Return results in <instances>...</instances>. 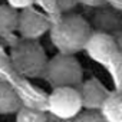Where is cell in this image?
Returning <instances> with one entry per match:
<instances>
[{
	"label": "cell",
	"mask_w": 122,
	"mask_h": 122,
	"mask_svg": "<svg viewBox=\"0 0 122 122\" xmlns=\"http://www.w3.org/2000/svg\"><path fill=\"white\" fill-rule=\"evenodd\" d=\"M106 3L109 6H112V7H115V9L122 12V0H106Z\"/></svg>",
	"instance_id": "obj_20"
},
{
	"label": "cell",
	"mask_w": 122,
	"mask_h": 122,
	"mask_svg": "<svg viewBox=\"0 0 122 122\" xmlns=\"http://www.w3.org/2000/svg\"><path fill=\"white\" fill-rule=\"evenodd\" d=\"M83 50H86V53L91 59L96 60V62H99L102 65H106L119 52L113 35L99 32V30H92L89 39L86 40Z\"/></svg>",
	"instance_id": "obj_6"
},
{
	"label": "cell",
	"mask_w": 122,
	"mask_h": 122,
	"mask_svg": "<svg viewBox=\"0 0 122 122\" xmlns=\"http://www.w3.org/2000/svg\"><path fill=\"white\" fill-rule=\"evenodd\" d=\"M7 5H10L12 7L20 10V9L33 6V5H35V0H7Z\"/></svg>",
	"instance_id": "obj_17"
},
{
	"label": "cell",
	"mask_w": 122,
	"mask_h": 122,
	"mask_svg": "<svg viewBox=\"0 0 122 122\" xmlns=\"http://www.w3.org/2000/svg\"><path fill=\"white\" fill-rule=\"evenodd\" d=\"M113 37H115V42H116L118 50H119V52H122V30H119L118 33H115V35H113Z\"/></svg>",
	"instance_id": "obj_19"
},
{
	"label": "cell",
	"mask_w": 122,
	"mask_h": 122,
	"mask_svg": "<svg viewBox=\"0 0 122 122\" xmlns=\"http://www.w3.org/2000/svg\"><path fill=\"white\" fill-rule=\"evenodd\" d=\"M92 19H91V26L93 30L105 32L115 35L119 30H122V12L109 6L108 3L93 7Z\"/></svg>",
	"instance_id": "obj_7"
},
{
	"label": "cell",
	"mask_w": 122,
	"mask_h": 122,
	"mask_svg": "<svg viewBox=\"0 0 122 122\" xmlns=\"http://www.w3.org/2000/svg\"><path fill=\"white\" fill-rule=\"evenodd\" d=\"M105 66L111 72V76H112L116 91L122 92V52H118Z\"/></svg>",
	"instance_id": "obj_12"
},
{
	"label": "cell",
	"mask_w": 122,
	"mask_h": 122,
	"mask_svg": "<svg viewBox=\"0 0 122 122\" xmlns=\"http://www.w3.org/2000/svg\"><path fill=\"white\" fill-rule=\"evenodd\" d=\"M16 119L19 122H43L47 119V115L35 108H27L22 105L16 112Z\"/></svg>",
	"instance_id": "obj_13"
},
{
	"label": "cell",
	"mask_w": 122,
	"mask_h": 122,
	"mask_svg": "<svg viewBox=\"0 0 122 122\" xmlns=\"http://www.w3.org/2000/svg\"><path fill=\"white\" fill-rule=\"evenodd\" d=\"M35 5H37L50 17V20H55V19H57L60 16V13L57 10L56 0H35Z\"/></svg>",
	"instance_id": "obj_14"
},
{
	"label": "cell",
	"mask_w": 122,
	"mask_h": 122,
	"mask_svg": "<svg viewBox=\"0 0 122 122\" xmlns=\"http://www.w3.org/2000/svg\"><path fill=\"white\" fill-rule=\"evenodd\" d=\"M47 109L60 119H73L82 109L76 86H56L47 96Z\"/></svg>",
	"instance_id": "obj_4"
},
{
	"label": "cell",
	"mask_w": 122,
	"mask_h": 122,
	"mask_svg": "<svg viewBox=\"0 0 122 122\" xmlns=\"http://www.w3.org/2000/svg\"><path fill=\"white\" fill-rule=\"evenodd\" d=\"M50 25L52 20L46 13H42L33 6H29L20 9L16 32H19L22 39H39L46 32H49Z\"/></svg>",
	"instance_id": "obj_5"
},
{
	"label": "cell",
	"mask_w": 122,
	"mask_h": 122,
	"mask_svg": "<svg viewBox=\"0 0 122 122\" xmlns=\"http://www.w3.org/2000/svg\"><path fill=\"white\" fill-rule=\"evenodd\" d=\"M49 33L53 46L59 52L75 55L83 50L92 33V26L85 17L71 12L52 20Z\"/></svg>",
	"instance_id": "obj_1"
},
{
	"label": "cell",
	"mask_w": 122,
	"mask_h": 122,
	"mask_svg": "<svg viewBox=\"0 0 122 122\" xmlns=\"http://www.w3.org/2000/svg\"><path fill=\"white\" fill-rule=\"evenodd\" d=\"M46 82L52 86H78L83 81V69L75 55L59 52L47 63L43 72Z\"/></svg>",
	"instance_id": "obj_3"
},
{
	"label": "cell",
	"mask_w": 122,
	"mask_h": 122,
	"mask_svg": "<svg viewBox=\"0 0 122 122\" xmlns=\"http://www.w3.org/2000/svg\"><path fill=\"white\" fill-rule=\"evenodd\" d=\"M76 88L81 95L82 108H86V109H99L109 93V91H106L105 86L98 79H93V78L85 82L82 81Z\"/></svg>",
	"instance_id": "obj_8"
},
{
	"label": "cell",
	"mask_w": 122,
	"mask_h": 122,
	"mask_svg": "<svg viewBox=\"0 0 122 122\" xmlns=\"http://www.w3.org/2000/svg\"><path fill=\"white\" fill-rule=\"evenodd\" d=\"M22 106L17 92L6 82L0 81V115H12Z\"/></svg>",
	"instance_id": "obj_10"
},
{
	"label": "cell",
	"mask_w": 122,
	"mask_h": 122,
	"mask_svg": "<svg viewBox=\"0 0 122 122\" xmlns=\"http://www.w3.org/2000/svg\"><path fill=\"white\" fill-rule=\"evenodd\" d=\"M73 119H76V121H91V122L92 121H105L99 109H86V108H82Z\"/></svg>",
	"instance_id": "obj_15"
},
{
	"label": "cell",
	"mask_w": 122,
	"mask_h": 122,
	"mask_svg": "<svg viewBox=\"0 0 122 122\" xmlns=\"http://www.w3.org/2000/svg\"><path fill=\"white\" fill-rule=\"evenodd\" d=\"M10 60L13 68L26 78H42L47 56L37 39H22L12 46Z\"/></svg>",
	"instance_id": "obj_2"
},
{
	"label": "cell",
	"mask_w": 122,
	"mask_h": 122,
	"mask_svg": "<svg viewBox=\"0 0 122 122\" xmlns=\"http://www.w3.org/2000/svg\"><path fill=\"white\" fill-rule=\"evenodd\" d=\"M99 111L105 121L122 122V92L121 91L109 92Z\"/></svg>",
	"instance_id": "obj_9"
},
{
	"label": "cell",
	"mask_w": 122,
	"mask_h": 122,
	"mask_svg": "<svg viewBox=\"0 0 122 122\" xmlns=\"http://www.w3.org/2000/svg\"><path fill=\"white\" fill-rule=\"evenodd\" d=\"M17 9L10 5H0V36H10L17 29Z\"/></svg>",
	"instance_id": "obj_11"
},
{
	"label": "cell",
	"mask_w": 122,
	"mask_h": 122,
	"mask_svg": "<svg viewBox=\"0 0 122 122\" xmlns=\"http://www.w3.org/2000/svg\"><path fill=\"white\" fill-rule=\"evenodd\" d=\"M79 5L86 6V7H98L106 3V0H78Z\"/></svg>",
	"instance_id": "obj_18"
},
{
	"label": "cell",
	"mask_w": 122,
	"mask_h": 122,
	"mask_svg": "<svg viewBox=\"0 0 122 122\" xmlns=\"http://www.w3.org/2000/svg\"><path fill=\"white\" fill-rule=\"evenodd\" d=\"M56 3H57V10L60 15L73 12L79 5L78 0H56Z\"/></svg>",
	"instance_id": "obj_16"
}]
</instances>
